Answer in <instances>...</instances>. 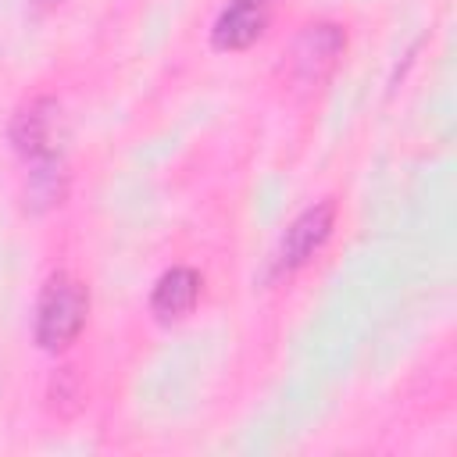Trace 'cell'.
I'll return each mask as SVG.
<instances>
[{
  "label": "cell",
  "instance_id": "cell-6",
  "mask_svg": "<svg viewBox=\"0 0 457 457\" xmlns=\"http://www.w3.org/2000/svg\"><path fill=\"white\" fill-rule=\"evenodd\" d=\"M200 300V275L193 268H171L157 278L150 293V311L161 321H179L186 318Z\"/></svg>",
  "mask_w": 457,
  "mask_h": 457
},
{
  "label": "cell",
  "instance_id": "cell-1",
  "mask_svg": "<svg viewBox=\"0 0 457 457\" xmlns=\"http://www.w3.org/2000/svg\"><path fill=\"white\" fill-rule=\"evenodd\" d=\"M11 143L29 164L32 207L61 204L64 196V157H61V104L39 96L25 104L11 121Z\"/></svg>",
  "mask_w": 457,
  "mask_h": 457
},
{
  "label": "cell",
  "instance_id": "cell-7",
  "mask_svg": "<svg viewBox=\"0 0 457 457\" xmlns=\"http://www.w3.org/2000/svg\"><path fill=\"white\" fill-rule=\"evenodd\" d=\"M39 4H61V0H39Z\"/></svg>",
  "mask_w": 457,
  "mask_h": 457
},
{
  "label": "cell",
  "instance_id": "cell-3",
  "mask_svg": "<svg viewBox=\"0 0 457 457\" xmlns=\"http://www.w3.org/2000/svg\"><path fill=\"white\" fill-rule=\"evenodd\" d=\"M332 221H336V204L332 200H321V204H311L307 211H300L289 221V228L282 232V239H278L271 271L275 275H289V271L303 268L325 246V239L332 236Z\"/></svg>",
  "mask_w": 457,
  "mask_h": 457
},
{
  "label": "cell",
  "instance_id": "cell-2",
  "mask_svg": "<svg viewBox=\"0 0 457 457\" xmlns=\"http://www.w3.org/2000/svg\"><path fill=\"white\" fill-rule=\"evenodd\" d=\"M89 314V293L79 278L68 271H57L46 278L39 300H36V343L43 350H64L86 325Z\"/></svg>",
  "mask_w": 457,
  "mask_h": 457
},
{
  "label": "cell",
  "instance_id": "cell-4",
  "mask_svg": "<svg viewBox=\"0 0 457 457\" xmlns=\"http://www.w3.org/2000/svg\"><path fill=\"white\" fill-rule=\"evenodd\" d=\"M343 46H346V36L339 32V25H328V21H321V25H307L296 39H293V46H289V79L296 82V86H321L328 75H332V68H336V61H339V54H343Z\"/></svg>",
  "mask_w": 457,
  "mask_h": 457
},
{
  "label": "cell",
  "instance_id": "cell-5",
  "mask_svg": "<svg viewBox=\"0 0 457 457\" xmlns=\"http://www.w3.org/2000/svg\"><path fill=\"white\" fill-rule=\"evenodd\" d=\"M271 18V0H228L211 29V43L218 50H246L261 39Z\"/></svg>",
  "mask_w": 457,
  "mask_h": 457
}]
</instances>
